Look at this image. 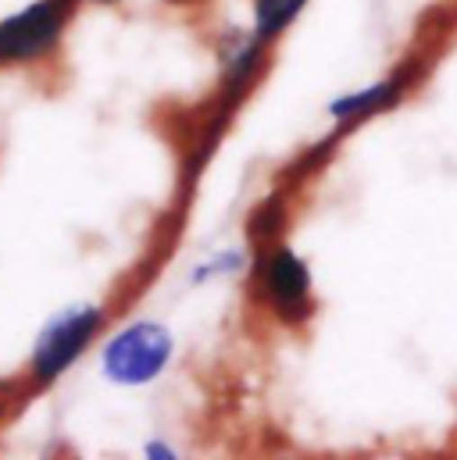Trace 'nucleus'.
Listing matches in <instances>:
<instances>
[{"instance_id":"obj_1","label":"nucleus","mask_w":457,"mask_h":460,"mask_svg":"<svg viewBox=\"0 0 457 460\" xmlns=\"http://www.w3.org/2000/svg\"><path fill=\"white\" fill-rule=\"evenodd\" d=\"M104 325H108L104 304H76L58 311L32 343L29 364H25L29 389H50L58 378H65L83 360V353L101 340Z\"/></svg>"},{"instance_id":"obj_7","label":"nucleus","mask_w":457,"mask_h":460,"mask_svg":"<svg viewBox=\"0 0 457 460\" xmlns=\"http://www.w3.org/2000/svg\"><path fill=\"white\" fill-rule=\"evenodd\" d=\"M239 264H243V257H239V253H215L211 261L197 264L193 279H197V282H208V279H222V275H232Z\"/></svg>"},{"instance_id":"obj_6","label":"nucleus","mask_w":457,"mask_h":460,"mask_svg":"<svg viewBox=\"0 0 457 460\" xmlns=\"http://www.w3.org/2000/svg\"><path fill=\"white\" fill-rule=\"evenodd\" d=\"M308 0H254V22H250V32L261 40V43H275L300 14H304Z\"/></svg>"},{"instance_id":"obj_4","label":"nucleus","mask_w":457,"mask_h":460,"mask_svg":"<svg viewBox=\"0 0 457 460\" xmlns=\"http://www.w3.org/2000/svg\"><path fill=\"white\" fill-rule=\"evenodd\" d=\"M257 293L268 314L297 329L315 314V282L308 261L290 246V243H272L257 257Z\"/></svg>"},{"instance_id":"obj_3","label":"nucleus","mask_w":457,"mask_h":460,"mask_svg":"<svg viewBox=\"0 0 457 460\" xmlns=\"http://www.w3.org/2000/svg\"><path fill=\"white\" fill-rule=\"evenodd\" d=\"M172 357H175V336L161 322H132L108 336L101 349V371L114 385L139 389L157 382L172 364Z\"/></svg>"},{"instance_id":"obj_2","label":"nucleus","mask_w":457,"mask_h":460,"mask_svg":"<svg viewBox=\"0 0 457 460\" xmlns=\"http://www.w3.org/2000/svg\"><path fill=\"white\" fill-rule=\"evenodd\" d=\"M83 0H32L14 14L0 18V72H22L50 61Z\"/></svg>"},{"instance_id":"obj_5","label":"nucleus","mask_w":457,"mask_h":460,"mask_svg":"<svg viewBox=\"0 0 457 460\" xmlns=\"http://www.w3.org/2000/svg\"><path fill=\"white\" fill-rule=\"evenodd\" d=\"M411 83H415V72H411V68H400V72H393V75H386V79H379V83H368V86H361V90H354V93L336 97V101L329 104V118H333L336 125H343V128L361 125V121H368V118L390 111V108L411 90Z\"/></svg>"},{"instance_id":"obj_9","label":"nucleus","mask_w":457,"mask_h":460,"mask_svg":"<svg viewBox=\"0 0 457 460\" xmlns=\"http://www.w3.org/2000/svg\"><path fill=\"white\" fill-rule=\"evenodd\" d=\"M83 4H104V7H114V4H121V0H83Z\"/></svg>"},{"instance_id":"obj_8","label":"nucleus","mask_w":457,"mask_h":460,"mask_svg":"<svg viewBox=\"0 0 457 460\" xmlns=\"http://www.w3.org/2000/svg\"><path fill=\"white\" fill-rule=\"evenodd\" d=\"M150 460H172V457H179L175 454V447H168V443H147V450H143Z\"/></svg>"}]
</instances>
